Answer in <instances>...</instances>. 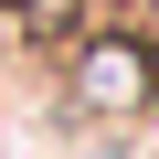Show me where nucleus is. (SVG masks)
I'll use <instances>...</instances> for the list:
<instances>
[{
	"label": "nucleus",
	"mask_w": 159,
	"mask_h": 159,
	"mask_svg": "<svg viewBox=\"0 0 159 159\" xmlns=\"http://www.w3.org/2000/svg\"><path fill=\"white\" fill-rule=\"evenodd\" d=\"M159 96V64H148V43H96L85 53V106H148Z\"/></svg>",
	"instance_id": "f257e3e1"
}]
</instances>
